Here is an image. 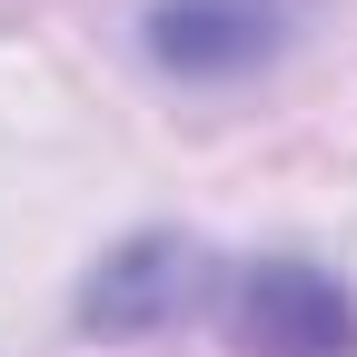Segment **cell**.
Listing matches in <instances>:
<instances>
[{"label":"cell","mask_w":357,"mask_h":357,"mask_svg":"<svg viewBox=\"0 0 357 357\" xmlns=\"http://www.w3.org/2000/svg\"><path fill=\"white\" fill-rule=\"evenodd\" d=\"M218 268L229 258H208L199 238H129L109 248L100 268H89V288H79V328H100V337H149V328H178V318H208L218 307Z\"/></svg>","instance_id":"obj_2"},{"label":"cell","mask_w":357,"mask_h":357,"mask_svg":"<svg viewBox=\"0 0 357 357\" xmlns=\"http://www.w3.org/2000/svg\"><path fill=\"white\" fill-rule=\"evenodd\" d=\"M208 318L248 357H357V307L318 258H229Z\"/></svg>","instance_id":"obj_1"},{"label":"cell","mask_w":357,"mask_h":357,"mask_svg":"<svg viewBox=\"0 0 357 357\" xmlns=\"http://www.w3.org/2000/svg\"><path fill=\"white\" fill-rule=\"evenodd\" d=\"M149 60L178 79H238L288 40V0H149Z\"/></svg>","instance_id":"obj_3"}]
</instances>
